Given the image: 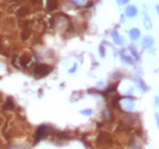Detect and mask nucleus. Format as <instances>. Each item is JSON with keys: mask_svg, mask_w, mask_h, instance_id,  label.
I'll use <instances>...</instances> for the list:
<instances>
[{"mask_svg": "<svg viewBox=\"0 0 159 149\" xmlns=\"http://www.w3.org/2000/svg\"><path fill=\"white\" fill-rule=\"evenodd\" d=\"M6 108H8V109H13V108H14V105L11 103V100H8V101L6 103Z\"/></svg>", "mask_w": 159, "mask_h": 149, "instance_id": "15", "label": "nucleus"}, {"mask_svg": "<svg viewBox=\"0 0 159 149\" xmlns=\"http://www.w3.org/2000/svg\"><path fill=\"white\" fill-rule=\"evenodd\" d=\"M75 70H76V65H74V66L72 67V70H69V73H73Z\"/></svg>", "mask_w": 159, "mask_h": 149, "instance_id": "20", "label": "nucleus"}, {"mask_svg": "<svg viewBox=\"0 0 159 149\" xmlns=\"http://www.w3.org/2000/svg\"><path fill=\"white\" fill-rule=\"evenodd\" d=\"M32 1H33V2H35V4H39L41 0H32Z\"/></svg>", "mask_w": 159, "mask_h": 149, "instance_id": "22", "label": "nucleus"}, {"mask_svg": "<svg viewBox=\"0 0 159 149\" xmlns=\"http://www.w3.org/2000/svg\"><path fill=\"white\" fill-rule=\"evenodd\" d=\"M73 2H75L77 5H82L83 2H84V0H72Z\"/></svg>", "mask_w": 159, "mask_h": 149, "instance_id": "18", "label": "nucleus"}, {"mask_svg": "<svg viewBox=\"0 0 159 149\" xmlns=\"http://www.w3.org/2000/svg\"><path fill=\"white\" fill-rule=\"evenodd\" d=\"M152 45H154V38L152 36H143V39H142V47H143L144 49H148Z\"/></svg>", "mask_w": 159, "mask_h": 149, "instance_id": "3", "label": "nucleus"}, {"mask_svg": "<svg viewBox=\"0 0 159 149\" xmlns=\"http://www.w3.org/2000/svg\"><path fill=\"white\" fill-rule=\"evenodd\" d=\"M105 55H106V54H105V48H103L102 46H100V56L105 57Z\"/></svg>", "mask_w": 159, "mask_h": 149, "instance_id": "17", "label": "nucleus"}, {"mask_svg": "<svg viewBox=\"0 0 159 149\" xmlns=\"http://www.w3.org/2000/svg\"><path fill=\"white\" fill-rule=\"evenodd\" d=\"M124 101H125V108L127 110H132L134 108L133 99H131V98H124Z\"/></svg>", "mask_w": 159, "mask_h": 149, "instance_id": "6", "label": "nucleus"}, {"mask_svg": "<svg viewBox=\"0 0 159 149\" xmlns=\"http://www.w3.org/2000/svg\"><path fill=\"white\" fill-rule=\"evenodd\" d=\"M122 58L124 59V62H126L127 64H131V65H133V64H134L133 58H132L131 56H126L124 52H122Z\"/></svg>", "mask_w": 159, "mask_h": 149, "instance_id": "10", "label": "nucleus"}, {"mask_svg": "<svg viewBox=\"0 0 159 149\" xmlns=\"http://www.w3.org/2000/svg\"><path fill=\"white\" fill-rule=\"evenodd\" d=\"M112 38H113L114 42L116 43V45H122L123 43V40H122V38L119 36L117 31H113L112 32Z\"/></svg>", "mask_w": 159, "mask_h": 149, "instance_id": "5", "label": "nucleus"}, {"mask_svg": "<svg viewBox=\"0 0 159 149\" xmlns=\"http://www.w3.org/2000/svg\"><path fill=\"white\" fill-rule=\"evenodd\" d=\"M154 120H156V124H157V128L159 129V114L156 113V115H154Z\"/></svg>", "mask_w": 159, "mask_h": 149, "instance_id": "16", "label": "nucleus"}, {"mask_svg": "<svg viewBox=\"0 0 159 149\" xmlns=\"http://www.w3.org/2000/svg\"><path fill=\"white\" fill-rule=\"evenodd\" d=\"M47 8L49 11H55L57 8V0H47Z\"/></svg>", "mask_w": 159, "mask_h": 149, "instance_id": "7", "label": "nucleus"}, {"mask_svg": "<svg viewBox=\"0 0 159 149\" xmlns=\"http://www.w3.org/2000/svg\"><path fill=\"white\" fill-rule=\"evenodd\" d=\"M139 87H140V89L143 91V92H145V91H148L149 88L147 87V84L142 81V80H139Z\"/></svg>", "mask_w": 159, "mask_h": 149, "instance_id": "11", "label": "nucleus"}, {"mask_svg": "<svg viewBox=\"0 0 159 149\" xmlns=\"http://www.w3.org/2000/svg\"><path fill=\"white\" fill-rule=\"evenodd\" d=\"M143 22H144V26H145V29L150 30V29L152 27V24H151V22H150V18H149L148 15H144Z\"/></svg>", "mask_w": 159, "mask_h": 149, "instance_id": "9", "label": "nucleus"}, {"mask_svg": "<svg viewBox=\"0 0 159 149\" xmlns=\"http://www.w3.org/2000/svg\"><path fill=\"white\" fill-rule=\"evenodd\" d=\"M156 11H157V14L159 15V5L156 6Z\"/></svg>", "mask_w": 159, "mask_h": 149, "instance_id": "21", "label": "nucleus"}, {"mask_svg": "<svg viewBox=\"0 0 159 149\" xmlns=\"http://www.w3.org/2000/svg\"><path fill=\"white\" fill-rule=\"evenodd\" d=\"M51 72V67L48 65H39L34 68V74L36 76H44Z\"/></svg>", "mask_w": 159, "mask_h": 149, "instance_id": "1", "label": "nucleus"}, {"mask_svg": "<svg viewBox=\"0 0 159 149\" xmlns=\"http://www.w3.org/2000/svg\"><path fill=\"white\" fill-rule=\"evenodd\" d=\"M154 103H156V105H157V106L159 107V96H157V97H156V99H154Z\"/></svg>", "mask_w": 159, "mask_h": 149, "instance_id": "19", "label": "nucleus"}, {"mask_svg": "<svg viewBox=\"0 0 159 149\" xmlns=\"http://www.w3.org/2000/svg\"><path fill=\"white\" fill-rule=\"evenodd\" d=\"M125 15L130 17V18H133L135 16L138 15V8L133 5H128L126 6V8H125Z\"/></svg>", "mask_w": 159, "mask_h": 149, "instance_id": "2", "label": "nucleus"}, {"mask_svg": "<svg viewBox=\"0 0 159 149\" xmlns=\"http://www.w3.org/2000/svg\"><path fill=\"white\" fill-rule=\"evenodd\" d=\"M116 1H117L118 5H121V6L126 5V4H128V2H130V0H116Z\"/></svg>", "mask_w": 159, "mask_h": 149, "instance_id": "13", "label": "nucleus"}, {"mask_svg": "<svg viewBox=\"0 0 159 149\" xmlns=\"http://www.w3.org/2000/svg\"><path fill=\"white\" fill-rule=\"evenodd\" d=\"M44 134H46V128L40 126V128L38 129V132H36V139H38V140H39V139H41Z\"/></svg>", "mask_w": 159, "mask_h": 149, "instance_id": "8", "label": "nucleus"}, {"mask_svg": "<svg viewBox=\"0 0 159 149\" xmlns=\"http://www.w3.org/2000/svg\"><path fill=\"white\" fill-rule=\"evenodd\" d=\"M26 13H27V9H26L25 7H23V8H21L20 11H17V15H18V16H23V15H25Z\"/></svg>", "mask_w": 159, "mask_h": 149, "instance_id": "12", "label": "nucleus"}, {"mask_svg": "<svg viewBox=\"0 0 159 149\" xmlns=\"http://www.w3.org/2000/svg\"><path fill=\"white\" fill-rule=\"evenodd\" d=\"M128 34H130V38H131L133 41H135V40H138L139 38L141 36V31H140L139 29H136V27H133V29L130 30Z\"/></svg>", "mask_w": 159, "mask_h": 149, "instance_id": "4", "label": "nucleus"}, {"mask_svg": "<svg viewBox=\"0 0 159 149\" xmlns=\"http://www.w3.org/2000/svg\"><path fill=\"white\" fill-rule=\"evenodd\" d=\"M81 113H82L83 115H91V114H92V110H91V109H83V110H81Z\"/></svg>", "mask_w": 159, "mask_h": 149, "instance_id": "14", "label": "nucleus"}]
</instances>
